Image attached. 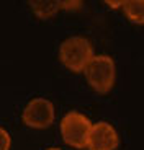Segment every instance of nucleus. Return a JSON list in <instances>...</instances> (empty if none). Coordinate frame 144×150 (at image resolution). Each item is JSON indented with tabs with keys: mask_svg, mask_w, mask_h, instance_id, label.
<instances>
[{
	"mask_svg": "<svg viewBox=\"0 0 144 150\" xmlns=\"http://www.w3.org/2000/svg\"><path fill=\"white\" fill-rule=\"evenodd\" d=\"M54 121V106L49 100L34 98L23 109V122L33 129H46Z\"/></svg>",
	"mask_w": 144,
	"mask_h": 150,
	"instance_id": "4",
	"label": "nucleus"
},
{
	"mask_svg": "<svg viewBox=\"0 0 144 150\" xmlns=\"http://www.w3.org/2000/svg\"><path fill=\"white\" fill-rule=\"evenodd\" d=\"M30 5L36 16H39L41 20L51 18L57 10H61L57 0H34V2H30Z\"/></svg>",
	"mask_w": 144,
	"mask_h": 150,
	"instance_id": "7",
	"label": "nucleus"
},
{
	"mask_svg": "<svg viewBox=\"0 0 144 150\" xmlns=\"http://www.w3.org/2000/svg\"><path fill=\"white\" fill-rule=\"evenodd\" d=\"M120 144L116 131L108 122H97L92 124L90 134H88L87 147L88 150H115Z\"/></svg>",
	"mask_w": 144,
	"mask_h": 150,
	"instance_id": "5",
	"label": "nucleus"
},
{
	"mask_svg": "<svg viewBox=\"0 0 144 150\" xmlns=\"http://www.w3.org/2000/svg\"><path fill=\"white\" fill-rule=\"evenodd\" d=\"M10 134L5 129L0 127V150H10Z\"/></svg>",
	"mask_w": 144,
	"mask_h": 150,
	"instance_id": "8",
	"label": "nucleus"
},
{
	"mask_svg": "<svg viewBox=\"0 0 144 150\" xmlns=\"http://www.w3.org/2000/svg\"><path fill=\"white\" fill-rule=\"evenodd\" d=\"M123 11L133 23H144V0H123Z\"/></svg>",
	"mask_w": 144,
	"mask_h": 150,
	"instance_id": "6",
	"label": "nucleus"
},
{
	"mask_svg": "<svg viewBox=\"0 0 144 150\" xmlns=\"http://www.w3.org/2000/svg\"><path fill=\"white\" fill-rule=\"evenodd\" d=\"M85 79L97 93H108L115 83V62L110 56H93L85 67Z\"/></svg>",
	"mask_w": 144,
	"mask_h": 150,
	"instance_id": "2",
	"label": "nucleus"
},
{
	"mask_svg": "<svg viewBox=\"0 0 144 150\" xmlns=\"http://www.w3.org/2000/svg\"><path fill=\"white\" fill-rule=\"evenodd\" d=\"M59 59L72 72H83L93 59V47L82 36L67 38L59 47Z\"/></svg>",
	"mask_w": 144,
	"mask_h": 150,
	"instance_id": "1",
	"label": "nucleus"
},
{
	"mask_svg": "<svg viewBox=\"0 0 144 150\" xmlns=\"http://www.w3.org/2000/svg\"><path fill=\"white\" fill-rule=\"evenodd\" d=\"M48 150H61V149H56V147H53V149H48Z\"/></svg>",
	"mask_w": 144,
	"mask_h": 150,
	"instance_id": "11",
	"label": "nucleus"
},
{
	"mask_svg": "<svg viewBox=\"0 0 144 150\" xmlns=\"http://www.w3.org/2000/svg\"><path fill=\"white\" fill-rule=\"evenodd\" d=\"M59 8H66V10H77V8L82 7V2H62V0H57Z\"/></svg>",
	"mask_w": 144,
	"mask_h": 150,
	"instance_id": "9",
	"label": "nucleus"
},
{
	"mask_svg": "<svg viewBox=\"0 0 144 150\" xmlns=\"http://www.w3.org/2000/svg\"><path fill=\"white\" fill-rule=\"evenodd\" d=\"M106 4L110 5V7L116 8V7H120V5H123V0H121V2H106Z\"/></svg>",
	"mask_w": 144,
	"mask_h": 150,
	"instance_id": "10",
	"label": "nucleus"
},
{
	"mask_svg": "<svg viewBox=\"0 0 144 150\" xmlns=\"http://www.w3.org/2000/svg\"><path fill=\"white\" fill-rule=\"evenodd\" d=\"M92 129V122L88 117L77 111L67 112L61 121V134L67 145L76 149H85L88 140V134Z\"/></svg>",
	"mask_w": 144,
	"mask_h": 150,
	"instance_id": "3",
	"label": "nucleus"
}]
</instances>
